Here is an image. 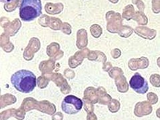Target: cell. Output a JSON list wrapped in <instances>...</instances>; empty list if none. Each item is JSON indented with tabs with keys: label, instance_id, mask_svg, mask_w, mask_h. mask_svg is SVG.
Listing matches in <instances>:
<instances>
[{
	"label": "cell",
	"instance_id": "1",
	"mask_svg": "<svg viewBox=\"0 0 160 120\" xmlns=\"http://www.w3.org/2000/svg\"><path fill=\"white\" fill-rule=\"evenodd\" d=\"M13 87L18 91L28 93L32 92L36 86V77L28 70L22 69L15 73L11 78Z\"/></svg>",
	"mask_w": 160,
	"mask_h": 120
},
{
	"label": "cell",
	"instance_id": "8",
	"mask_svg": "<svg viewBox=\"0 0 160 120\" xmlns=\"http://www.w3.org/2000/svg\"><path fill=\"white\" fill-rule=\"evenodd\" d=\"M51 23H52V29H58L59 28L60 25H61V21L59 19L56 18H52L51 19Z\"/></svg>",
	"mask_w": 160,
	"mask_h": 120
},
{
	"label": "cell",
	"instance_id": "4",
	"mask_svg": "<svg viewBox=\"0 0 160 120\" xmlns=\"http://www.w3.org/2000/svg\"><path fill=\"white\" fill-rule=\"evenodd\" d=\"M129 85L135 92L140 94L146 93L149 89L148 83L146 79L138 73H135L130 79Z\"/></svg>",
	"mask_w": 160,
	"mask_h": 120
},
{
	"label": "cell",
	"instance_id": "13",
	"mask_svg": "<svg viewBox=\"0 0 160 120\" xmlns=\"http://www.w3.org/2000/svg\"><path fill=\"white\" fill-rule=\"evenodd\" d=\"M112 3H117L118 2V0H109Z\"/></svg>",
	"mask_w": 160,
	"mask_h": 120
},
{
	"label": "cell",
	"instance_id": "2",
	"mask_svg": "<svg viewBox=\"0 0 160 120\" xmlns=\"http://www.w3.org/2000/svg\"><path fill=\"white\" fill-rule=\"evenodd\" d=\"M41 0H22L19 6V17L24 22H30L42 14Z\"/></svg>",
	"mask_w": 160,
	"mask_h": 120
},
{
	"label": "cell",
	"instance_id": "5",
	"mask_svg": "<svg viewBox=\"0 0 160 120\" xmlns=\"http://www.w3.org/2000/svg\"><path fill=\"white\" fill-rule=\"evenodd\" d=\"M63 9V5L62 3L52 4V3H47L46 5V12L51 14H56L59 13Z\"/></svg>",
	"mask_w": 160,
	"mask_h": 120
},
{
	"label": "cell",
	"instance_id": "11",
	"mask_svg": "<svg viewBox=\"0 0 160 120\" xmlns=\"http://www.w3.org/2000/svg\"><path fill=\"white\" fill-rule=\"evenodd\" d=\"M49 17H48L46 16H43V17H42V18H40L39 22V23L42 25V26H46L48 23L49 22Z\"/></svg>",
	"mask_w": 160,
	"mask_h": 120
},
{
	"label": "cell",
	"instance_id": "10",
	"mask_svg": "<svg viewBox=\"0 0 160 120\" xmlns=\"http://www.w3.org/2000/svg\"><path fill=\"white\" fill-rule=\"evenodd\" d=\"M136 19L137 20V21H138V22H140L141 23H143V22L145 23V22H147V20H146V16H145L144 15L142 14V13H139L137 15Z\"/></svg>",
	"mask_w": 160,
	"mask_h": 120
},
{
	"label": "cell",
	"instance_id": "6",
	"mask_svg": "<svg viewBox=\"0 0 160 120\" xmlns=\"http://www.w3.org/2000/svg\"><path fill=\"white\" fill-rule=\"evenodd\" d=\"M18 3V0H13V1L12 2L6 3L4 6L5 9H6L8 12H12L17 8Z\"/></svg>",
	"mask_w": 160,
	"mask_h": 120
},
{
	"label": "cell",
	"instance_id": "3",
	"mask_svg": "<svg viewBox=\"0 0 160 120\" xmlns=\"http://www.w3.org/2000/svg\"><path fill=\"white\" fill-rule=\"evenodd\" d=\"M82 107L83 102L82 99L72 95H69L65 98L62 104L63 111L69 115L78 113L82 109Z\"/></svg>",
	"mask_w": 160,
	"mask_h": 120
},
{
	"label": "cell",
	"instance_id": "7",
	"mask_svg": "<svg viewBox=\"0 0 160 120\" xmlns=\"http://www.w3.org/2000/svg\"><path fill=\"white\" fill-rule=\"evenodd\" d=\"M124 11H125V12H124L125 18L129 19V18L132 16V12H134V9L132 6H127V8L125 9Z\"/></svg>",
	"mask_w": 160,
	"mask_h": 120
},
{
	"label": "cell",
	"instance_id": "9",
	"mask_svg": "<svg viewBox=\"0 0 160 120\" xmlns=\"http://www.w3.org/2000/svg\"><path fill=\"white\" fill-rule=\"evenodd\" d=\"M91 31L93 36L95 35V33H98L99 36L102 33V28H100V26H99L98 25H93L91 28Z\"/></svg>",
	"mask_w": 160,
	"mask_h": 120
},
{
	"label": "cell",
	"instance_id": "12",
	"mask_svg": "<svg viewBox=\"0 0 160 120\" xmlns=\"http://www.w3.org/2000/svg\"><path fill=\"white\" fill-rule=\"evenodd\" d=\"M3 3H9V2H13V0H0Z\"/></svg>",
	"mask_w": 160,
	"mask_h": 120
}]
</instances>
